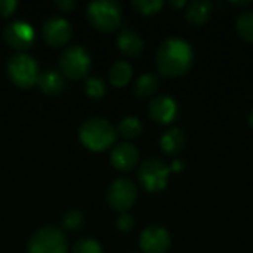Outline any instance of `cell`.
I'll use <instances>...</instances> for the list:
<instances>
[{
    "label": "cell",
    "mask_w": 253,
    "mask_h": 253,
    "mask_svg": "<svg viewBox=\"0 0 253 253\" xmlns=\"http://www.w3.org/2000/svg\"><path fill=\"white\" fill-rule=\"evenodd\" d=\"M169 4H170L172 7H175V9H181V7H185V6H187V1H185V0H179V1L172 0Z\"/></svg>",
    "instance_id": "30"
},
{
    "label": "cell",
    "mask_w": 253,
    "mask_h": 253,
    "mask_svg": "<svg viewBox=\"0 0 253 253\" xmlns=\"http://www.w3.org/2000/svg\"><path fill=\"white\" fill-rule=\"evenodd\" d=\"M157 89H159V77L151 73L142 74L141 77H138V80L133 84V93L141 99L151 98L157 92Z\"/></svg>",
    "instance_id": "19"
},
{
    "label": "cell",
    "mask_w": 253,
    "mask_h": 253,
    "mask_svg": "<svg viewBox=\"0 0 253 253\" xmlns=\"http://www.w3.org/2000/svg\"><path fill=\"white\" fill-rule=\"evenodd\" d=\"M187 144V136L182 129L179 127H170L163 132L160 136V148L168 156H176L179 154Z\"/></svg>",
    "instance_id": "16"
},
{
    "label": "cell",
    "mask_w": 253,
    "mask_h": 253,
    "mask_svg": "<svg viewBox=\"0 0 253 253\" xmlns=\"http://www.w3.org/2000/svg\"><path fill=\"white\" fill-rule=\"evenodd\" d=\"M170 168V172H182L184 169H185V162H182V160H175L173 163H172V166H169Z\"/></svg>",
    "instance_id": "29"
},
{
    "label": "cell",
    "mask_w": 253,
    "mask_h": 253,
    "mask_svg": "<svg viewBox=\"0 0 253 253\" xmlns=\"http://www.w3.org/2000/svg\"><path fill=\"white\" fill-rule=\"evenodd\" d=\"M170 168L160 159L151 157L142 162L138 169V179L148 193H160L168 187Z\"/></svg>",
    "instance_id": "6"
},
{
    "label": "cell",
    "mask_w": 253,
    "mask_h": 253,
    "mask_svg": "<svg viewBox=\"0 0 253 253\" xmlns=\"http://www.w3.org/2000/svg\"><path fill=\"white\" fill-rule=\"evenodd\" d=\"M213 13V3L211 0H196L187 4L185 18L191 25H205Z\"/></svg>",
    "instance_id": "15"
},
{
    "label": "cell",
    "mask_w": 253,
    "mask_h": 253,
    "mask_svg": "<svg viewBox=\"0 0 253 253\" xmlns=\"http://www.w3.org/2000/svg\"><path fill=\"white\" fill-rule=\"evenodd\" d=\"M55 6L59 7L62 12H71L77 6V1L76 0H55Z\"/></svg>",
    "instance_id": "28"
},
{
    "label": "cell",
    "mask_w": 253,
    "mask_h": 253,
    "mask_svg": "<svg viewBox=\"0 0 253 253\" xmlns=\"http://www.w3.org/2000/svg\"><path fill=\"white\" fill-rule=\"evenodd\" d=\"M42 34L44 42L52 46V47H61L65 46L71 36H73V28L71 24L62 18V16H50L43 22L42 27Z\"/></svg>",
    "instance_id": "10"
},
{
    "label": "cell",
    "mask_w": 253,
    "mask_h": 253,
    "mask_svg": "<svg viewBox=\"0 0 253 253\" xmlns=\"http://www.w3.org/2000/svg\"><path fill=\"white\" fill-rule=\"evenodd\" d=\"M89 24L101 33H113L122 25V6L116 0H95L87 4Z\"/></svg>",
    "instance_id": "3"
},
{
    "label": "cell",
    "mask_w": 253,
    "mask_h": 253,
    "mask_svg": "<svg viewBox=\"0 0 253 253\" xmlns=\"http://www.w3.org/2000/svg\"><path fill=\"white\" fill-rule=\"evenodd\" d=\"M116 227L122 231V233H129L133 230L135 227V219L132 215L129 213H120L116 219Z\"/></svg>",
    "instance_id": "26"
},
{
    "label": "cell",
    "mask_w": 253,
    "mask_h": 253,
    "mask_svg": "<svg viewBox=\"0 0 253 253\" xmlns=\"http://www.w3.org/2000/svg\"><path fill=\"white\" fill-rule=\"evenodd\" d=\"M18 7L16 0H0V16L7 18L10 16Z\"/></svg>",
    "instance_id": "27"
},
{
    "label": "cell",
    "mask_w": 253,
    "mask_h": 253,
    "mask_svg": "<svg viewBox=\"0 0 253 253\" xmlns=\"http://www.w3.org/2000/svg\"><path fill=\"white\" fill-rule=\"evenodd\" d=\"M139 160V150L130 142H119L114 145L110 162L113 168L119 172H129L132 170Z\"/></svg>",
    "instance_id": "13"
},
{
    "label": "cell",
    "mask_w": 253,
    "mask_h": 253,
    "mask_svg": "<svg viewBox=\"0 0 253 253\" xmlns=\"http://www.w3.org/2000/svg\"><path fill=\"white\" fill-rule=\"evenodd\" d=\"M138 199V188L133 181L127 178L116 179L107 191V203L111 209L126 213Z\"/></svg>",
    "instance_id": "8"
},
{
    "label": "cell",
    "mask_w": 253,
    "mask_h": 253,
    "mask_svg": "<svg viewBox=\"0 0 253 253\" xmlns=\"http://www.w3.org/2000/svg\"><path fill=\"white\" fill-rule=\"evenodd\" d=\"M90 55L80 44H71L65 47L59 56L61 73L71 80L83 79L90 71Z\"/></svg>",
    "instance_id": "5"
},
{
    "label": "cell",
    "mask_w": 253,
    "mask_h": 253,
    "mask_svg": "<svg viewBox=\"0 0 253 253\" xmlns=\"http://www.w3.org/2000/svg\"><path fill=\"white\" fill-rule=\"evenodd\" d=\"M37 86L46 95H58L64 90L65 80H64V76L58 70L49 68V70L39 74Z\"/></svg>",
    "instance_id": "17"
},
{
    "label": "cell",
    "mask_w": 253,
    "mask_h": 253,
    "mask_svg": "<svg viewBox=\"0 0 253 253\" xmlns=\"http://www.w3.org/2000/svg\"><path fill=\"white\" fill-rule=\"evenodd\" d=\"M83 224H84V216L77 209H71L65 212L62 216V227L68 231H77L83 227Z\"/></svg>",
    "instance_id": "23"
},
{
    "label": "cell",
    "mask_w": 253,
    "mask_h": 253,
    "mask_svg": "<svg viewBox=\"0 0 253 253\" xmlns=\"http://www.w3.org/2000/svg\"><path fill=\"white\" fill-rule=\"evenodd\" d=\"M148 114L153 122L159 125H169L178 119L179 107L173 98L168 95H157L150 101Z\"/></svg>",
    "instance_id": "12"
},
{
    "label": "cell",
    "mask_w": 253,
    "mask_h": 253,
    "mask_svg": "<svg viewBox=\"0 0 253 253\" xmlns=\"http://www.w3.org/2000/svg\"><path fill=\"white\" fill-rule=\"evenodd\" d=\"M133 74V68L127 61H116L108 73V80L114 87H123L126 86Z\"/></svg>",
    "instance_id": "18"
},
{
    "label": "cell",
    "mask_w": 253,
    "mask_h": 253,
    "mask_svg": "<svg viewBox=\"0 0 253 253\" xmlns=\"http://www.w3.org/2000/svg\"><path fill=\"white\" fill-rule=\"evenodd\" d=\"M133 253H139V252H133Z\"/></svg>",
    "instance_id": "33"
},
{
    "label": "cell",
    "mask_w": 253,
    "mask_h": 253,
    "mask_svg": "<svg viewBox=\"0 0 253 253\" xmlns=\"http://www.w3.org/2000/svg\"><path fill=\"white\" fill-rule=\"evenodd\" d=\"M117 133L125 139H135L142 133V123L138 117L127 116L120 120V123L116 127Z\"/></svg>",
    "instance_id": "20"
},
{
    "label": "cell",
    "mask_w": 253,
    "mask_h": 253,
    "mask_svg": "<svg viewBox=\"0 0 253 253\" xmlns=\"http://www.w3.org/2000/svg\"><path fill=\"white\" fill-rule=\"evenodd\" d=\"M194 62V52L188 42L170 37L162 42L156 53V67L165 77L185 76Z\"/></svg>",
    "instance_id": "1"
},
{
    "label": "cell",
    "mask_w": 253,
    "mask_h": 253,
    "mask_svg": "<svg viewBox=\"0 0 253 253\" xmlns=\"http://www.w3.org/2000/svg\"><path fill=\"white\" fill-rule=\"evenodd\" d=\"M6 71L12 83L21 89H30L37 84V79L40 74L37 61L25 52H18L9 58L6 64Z\"/></svg>",
    "instance_id": "4"
},
{
    "label": "cell",
    "mask_w": 253,
    "mask_h": 253,
    "mask_svg": "<svg viewBox=\"0 0 253 253\" xmlns=\"http://www.w3.org/2000/svg\"><path fill=\"white\" fill-rule=\"evenodd\" d=\"M117 138L116 127L102 117H92L82 123L79 127L80 142L90 151L99 153L110 148Z\"/></svg>",
    "instance_id": "2"
},
{
    "label": "cell",
    "mask_w": 253,
    "mask_h": 253,
    "mask_svg": "<svg viewBox=\"0 0 253 253\" xmlns=\"http://www.w3.org/2000/svg\"><path fill=\"white\" fill-rule=\"evenodd\" d=\"M236 30L243 40L253 43V10H245L239 15L236 21Z\"/></svg>",
    "instance_id": "21"
},
{
    "label": "cell",
    "mask_w": 253,
    "mask_h": 253,
    "mask_svg": "<svg viewBox=\"0 0 253 253\" xmlns=\"http://www.w3.org/2000/svg\"><path fill=\"white\" fill-rule=\"evenodd\" d=\"M251 3L252 1H233V4H236V6H248Z\"/></svg>",
    "instance_id": "31"
},
{
    "label": "cell",
    "mask_w": 253,
    "mask_h": 253,
    "mask_svg": "<svg viewBox=\"0 0 253 253\" xmlns=\"http://www.w3.org/2000/svg\"><path fill=\"white\" fill-rule=\"evenodd\" d=\"M117 47L127 58H138L144 52L142 37L130 28H125L117 36Z\"/></svg>",
    "instance_id": "14"
},
{
    "label": "cell",
    "mask_w": 253,
    "mask_h": 253,
    "mask_svg": "<svg viewBox=\"0 0 253 253\" xmlns=\"http://www.w3.org/2000/svg\"><path fill=\"white\" fill-rule=\"evenodd\" d=\"M163 4L165 3L162 0H133L132 1V6L135 7V10L145 16L160 12Z\"/></svg>",
    "instance_id": "24"
},
{
    "label": "cell",
    "mask_w": 253,
    "mask_h": 253,
    "mask_svg": "<svg viewBox=\"0 0 253 253\" xmlns=\"http://www.w3.org/2000/svg\"><path fill=\"white\" fill-rule=\"evenodd\" d=\"M170 245L169 231L160 225L147 227L139 237V249L142 253H168Z\"/></svg>",
    "instance_id": "11"
},
{
    "label": "cell",
    "mask_w": 253,
    "mask_h": 253,
    "mask_svg": "<svg viewBox=\"0 0 253 253\" xmlns=\"http://www.w3.org/2000/svg\"><path fill=\"white\" fill-rule=\"evenodd\" d=\"M84 92L89 98L101 99V98H104V95L107 92L105 82L101 77H89L84 82Z\"/></svg>",
    "instance_id": "22"
},
{
    "label": "cell",
    "mask_w": 253,
    "mask_h": 253,
    "mask_svg": "<svg viewBox=\"0 0 253 253\" xmlns=\"http://www.w3.org/2000/svg\"><path fill=\"white\" fill-rule=\"evenodd\" d=\"M3 37L7 46L15 50H27L36 42L34 28L27 21H12L6 24L3 30Z\"/></svg>",
    "instance_id": "9"
},
{
    "label": "cell",
    "mask_w": 253,
    "mask_h": 253,
    "mask_svg": "<svg viewBox=\"0 0 253 253\" xmlns=\"http://www.w3.org/2000/svg\"><path fill=\"white\" fill-rule=\"evenodd\" d=\"M248 120H249V126L253 129V110L251 111V114H249V119H248Z\"/></svg>",
    "instance_id": "32"
},
{
    "label": "cell",
    "mask_w": 253,
    "mask_h": 253,
    "mask_svg": "<svg viewBox=\"0 0 253 253\" xmlns=\"http://www.w3.org/2000/svg\"><path fill=\"white\" fill-rule=\"evenodd\" d=\"M28 253H68V242L62 230L43 227L28 240Z\"/></svg>",
    "instance_id": "7"
},
{
    "label": "cell",
    "mask_w": 253,
    "mask_h": 253,
    "mask_svg": "<svg viewBox=\"0 0 253 253\" xmlns=\"http://www.w3.org/2000/svg\"><path fill=\"white\" fill-rule=\"evenodd\" d=\"M73 253H104V251H102V246L96 240L84 237V239H80L74 245Z\"/></svg>",
    "instance_id": "25"
}]
</instances>
